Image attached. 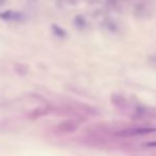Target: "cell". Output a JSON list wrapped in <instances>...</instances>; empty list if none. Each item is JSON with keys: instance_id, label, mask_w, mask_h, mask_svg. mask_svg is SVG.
<instances>
[{"instance_id": "obj_2", "label": "cell", "mask_w": 156, "mask_h": 156, "mask_svg": "<svg viewBox=\"0 0 156 156\" xmlns=\"http://www.w3.org/2000/svg\"><path fill=\"white\" fill-rule=\"evenodd\" d=\"M156 132V128H135V129H128L124 132L118 133V136L120 137H128V136H138V135H145L150 133Z\"/></svg>"}, {"instance_id": "obj_4", "label": "cell", "mask_w": 156, "mask_h": 156, "mask_svg": "<svg viewBox=\"0 0 156 156\" xmlns=\"http://www.w3.org/2000/svg\"><path fill=\"white\" fill-rule=\"evenodd\" d=\"M144 147H156V141H154V142H147V143H145Z\"/></svg>"}, {"instance_id": "obj_3", "label": "cell", "mask_w": 156, "mask_h": 156, "mask_svg": "<svg viewBox=\"0 0 156 156\" xmlns=\"http://www.w3.org/2000/svg\"><path fill=\"white\" fill-rule=\"evenodd\" d=\"M51 30H52V32L57 35V37H66V32H65V30H63V29L61 28L60 26H58V25H52Z\"/></svg>"}, {"instance_id": "obj_1", "label": "cell", "mask_w": 156, "mask_h": 156, "mask_svg": "<svg viewBox=\"0 0 156 156\" xmlns=\"http://www.w3.org/2000/svg\"><path fill=\"white\" fill-rule=\"evenodd\" d=\"M0 18L8 22H24L26 20V16L20 12L16 11H5L0 13Z\"/></svg>"}]
</instances>
